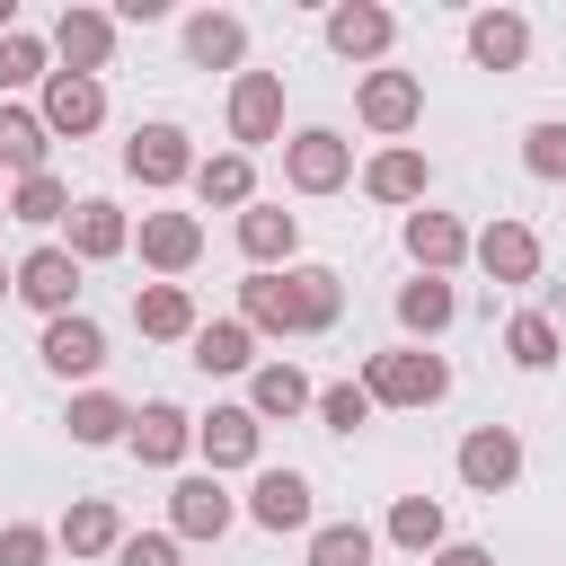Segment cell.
Here are the masks:
<instances>
[{
    "label": "cell",
    "mask_w": 566,
    "mask_h": 566,
    "mask_svg": "<svg viewBox=\"0 0 566 566\" xmlns=\"http://www.w3.org/2000/svg\"><path fill=\"white\" fill-rule=\"evenodd\" d=\"M0 35H18V0H0Z\"/></svg>",
    "instance_id": "obj_43"
},
{
    "label": "cell",
    "mask_w": 566,
    "mask_h": 566,
    "mask_svg": "<svg viewBox=\"0 0 566 566\" xmlns=\"http://www.w3.org/2000/svg\"><path fill=\"white\" fill-rule=\"evenodd\" d=\"M256 433H265V424H256L248 407H212V416H195V451H203L212 469H248V460H256Z\"/></svg>",
    "instance_id": "obj_19"
},
{
    "label": "cell",
    "mask_w": 566,
    "mask_h": 566,
    "mask_svg": "<svg viewBox=\"0 0 566 566\" xmlns=\"http://www.w3.org/2000/svg\"><path fill=\"white\" fill-rule=\"evenodd\" d=\"M124 248H133V221H124L106 195L71 203V256H80V265H97V256H124Z\"/></svg>",
    "instance_id": "obj_21"
},
{
    "label": "cell",
    "mask_w": 566,
    "mask_h": 566,
    "mask_svg": "<svg viewBox=\"0 0 566 566\" xmlns=\"http://www.w3.org/2000/svg\"><path fill=\"white\" fill-rule=\"evenodd\" d=\"M451 318H460V301H451L442 274H416V283L398 292V327H407V336H442Z\"/></svg>",
    "instance_id": "obj_29"
},
{
    "label": "cell",
    "mask_w": 566,
    "mask_h": 566,
    "mask_svg": "<svg viewBox=\"0 0 566 566\" xmlns=\"http://www.w3.org/2000/svg\"><path fill=\"white\" fill-rule=\"evenodd\" d=\"M9 292H18V265H0V301H9Z\"/></svg>",
    "instance_id": "obj_44"
},
{
    "label": "cell",
    "mask_w": 566,
    "mask_h": 566,
    "mask_svg": "<svg viewBox=\"0 0 566 566\" xmlns=\"http://www.w3.org/2000/svg\"><path fill=\"white\" fill-rule=\"evenodd\" d=\"M310 566H371V531L363 522H327L310 539Z\"/></svg>",
    "instance_id": "obj_38"
},
{
    "label": "cell",
    "mask_w": 566,
    "mask_h": 566,
    "mask_svg": "<svg viewBox=\"0 0 566 566\" xmlns=\"http://www.w3.org/2000/svg\"><path fill=\"white\" fill-rule=\"evenodd\" d=\"M44 124H35V106H0V168H18V177H44Z\"/></svg>",
    "instance_id": "obj_31"
},
{
    "label": "cell",
    "mask_w": 566,
    "mask_h": 566,
    "mask_svg": "<svg viewBox=\"0 0 566 566\" xmlns=\"http://www.w3.org/2000/svg\"><path fill=\"white\" fill-rule=\"evenodd\" d=\"M318 389L301 380V363H256V380H248V416L265 424V416H301Z\"/></svg>",
    "instance_id": "obj_28"
},
{
    "label": "cell",
    "mask_w": 566,
    "mask_h": 566,
    "mask_svg": "<svg viewBox=\"0 0 566 566\" xmlns=\"http://www.w3.org/2000/svg\"><path fill=\"white\" fill-rule=\"evenodd\" d=\"M186 53H195L203 71H239V53H248V27H239L230 9H203V18H186Z\"/></svg>",
    "instance_id": "obj_26"
},
{
    "label": "cell",
    "mask_w": 566,
    "mask_h": 566,
    "mask_svg": "<svg viewBox=\"0 0 566 566\" xmlns=\"http://www.w3.org/2000/svg\"><path fill=\"white\" fill-rule=\"evenodd\" d=\"M124 168H133L142 186H186V177H195V142H186L177 124H142V133L124 142Z\"/></svg>",
    "instance_id": "obj_10"
},
{
    "label": "cell",
    "mask_w": 566,
    "mask_h": 566,
    "mask_svg": "<svg viewBox=\"0 0 566 566\" xmlns=\"http://www.w3.org/2000/svg\"><path fill=\"white\" fill-rule=\"evenodd\" d=\"M345 310V283L327 265H292V274H248L239 283V327L248 336H318L336 327Z\"/></svg>",
    "instance_id": "obj_1"
},
{
    "label": "cell",
    "mask_w": 566,
    "mask_h": 566,
    "mask_svg": "<svg viewBox=\"0 0 566 566\" xmlns=\"http://www.w3.org/2000/svg\"><path fill=\"white\" fill-rule=\"evenodd\" d=\"M310 407H318V424H327V433H363V424H371V398H363V380H336V389H318Z\"/></svg>",
    "instance_id": "obj_37"
},
{
    "label": "cell",
    "mask_w": 566,
    "mask_h": 566,
    "mask_svg": "<svg viewBox=\"0 0 566 566\" xmlns=\"http://www.w3.org/2000/svg\"><path fill=\"white\" fill-rule=\"evenodd\" d=\"M504 354H513L522 371H548V363H557V318H548V310H522V318L504 327Z\"/></svg>",
    "instance_id": "obj_35"
},
{
    "label": "cell",
    "mask_w": 566,
    "mask_h": 566,
    "mask_svg": "<svg viewBox=\"0 0 566 566\" xmlns=\"http://www.w3.org/2000/svg\"><path fill=\"white\" fill-rule=\"evenodd\" d=\"M389 539L416 548V557H433V548H442V504H433V495H398V504H389Z\"/></svg>",
    "instance_id": "obj_33"
},
{
    "label": "cell",
    "mask_w": 566,
    "mask_h": 566,
    "mask_svg": "<svg viewBox=\"0 0 566 566\" xmlns=\"http://www.w3.org/2000/svg\"><path fill=\"white\" fill-rule=\"evenodd\" d=\"M35 124H44V133H62V142H80V133H97V124H106V88H97V80H80V71H53V80H44V97H35Z\"/></svg>",
    "instance_id": "obj_5"
},
{
    "label": "cell",
    "mask_w": 566,
    "mask_h": 566,
    "mask_svg": "<svg viewBox=\"0 0 566 566\" xmlns=\"http://www.w3.org/2000/svg\"><path fill=\"white\" fill-rule=\"evenodd\" d=\"M389 35H398V18L371 9V0H336L327 9V53H345V62H380Z\"/></svg>",
    "instance_id": "obj_14"
},
{
    "label": "cell",
    "mask_w": 566,
    "mask_h": 566,
    "mask_svg": "<svg viewBox=\"0 0 566 566\" xmlns=\"http://www.w3.org/2000/svg\"><path fill=\"white\" fill-rule=\"evenodd\" d=\"M363 398L371 407H433V398H451V363L442 354H416V345L371 354L363 363Z\"/></svg>",
    "instance_id": "obj_2"
},
{
    "label": "cell",
    "mask_w": 566,
    "mask_h": 566,
    "mask_svg": "<svg viewBox=\"0 0 566 566\" xmlns=\"http://www.w3.org/2000/svg\"><path fill=\"white\" fill-rule=\"evenodd\" d=\"M133 327H142L150 345H186L203 318H195V292H186V283H142V292H133Z\"/></svg>",
    "instance_id": "obj_16"
},
{
    "label": "cell",
    "mask_w": 566,
    "mask_h": 566,
    "mask_svg": "<svg viewBox=\"0 0 566 566\" xmlns=\"http://www.w3.org/2000/svg\"><path fill=\"white\" fill-rule=\"evenodd\" d=\"M53 53H62V71L97 80V71L115 62V18H106V9H62V18H53Z\"/></svg>",
    "instance_id": "obj_9"
},
{
    "label": "cell",
    "mask_w": 566,
    "mask_h": 566,
    "mask_svg": "<svg viewBox=\"0 0 566 566\" xmlns=\"http://www.w3.org/2000/svg\"><path fill=\"white\" fill-rule=\"evenodd\" d=\"M239 248H248L256 274H274V265L301 248V221H292L283 203H248V212H239Z\"/></svg>",
    "instance_id": "obj_22"
},
{
    "label": "cell",
    "mask_w": 566,
    "mask_h": 566,
    "mask_svg": "<svg viewBox=\"0 0 566 566\" xmlns=\"http://www.w3.org/2000/svg\"><path fill=\"white\" fill-rule=\"evenodd\" d=\"M522 168H531V177H548V186L566 177V124H557V115L522 133Z\"/></svg>",
    "instance_id": "obj_39"
},
{
    "label": "cell",
    "mask_w": 566,
    "mask_h": 566,
    "mask_svg": "<svg viewBox=\"0 0 566 566\" xmlns=\"http://www.w3.org/2000/svg\"><path fill=\"white\" fill-rule=\"evenodd\" d=\"M460 478H469L478 495H504V486L522 478V433H513V424H478V433L460 442Z\"/></svg>",
    "instance_id": "obj_13"
},
{
    "label": "cell",
    "mask_w": 566,
    "mask_h": 566,
    "mask_svg": "<svg viewBox=\"0 0 566 566\" xmlns=\"http://www.w3.org/2000/svg\"><path fill=\"white\" fill-rule=\"evenodd\" d=\"M363 195H371V203H424V150L389 142V150L363 168Z\"/></svg>",
    "instance_id": "obj_25"
},
{
    "label": "cell",
    "mask_w": 566,
    "mask_h": 566,
    "mask_svg": "<svg viewBox=\"0 0 566 566\" xmlns=\"http://www.w3.org/2000/svg\"><path fill=\"white\" fill-rule=\"evenodd\" d=\"M283 133V71H239L230 80V142H274Z\"/></svg>",
    "instance_id": "obj_6"
},
{
    "label": "cell",
    "mask_w": 566,
    "mask_h": 566,
    "mask_svg": "<svg viewBox=\"0 0 566 566\" xmlns=\"http://www.w3.org/2000/svg\"><path fill=\"white\" fill-rule=\"evenodd\" d=\"M115 566H177V539H168V531H124Z\"/></svg>",
    "instance_id": "obj_41"
},
{
    "label": "cell",
    "mask_w": 566,
    "mask_h": 566,
    "mask_svg": "<svg viewBox=\"0 0 566 566\" xmlns=\"http://www.w3.org/2000/svg\"><path fill=\"white\" fill-rule=\"evenodd\" d=\"M195 195H203V203H221V212H248V203H256V168H248V150L195 159Z\"/></svg>",
    "instance_id": "obj_27"
},
{
    "label": "cell",
    "mask_w": 566,
    "mask_h": 566,
    "mask_svg": "<svg viewBox=\"0 0 566 566\" xmlns=\"http://www.w3.org/2000/svg\"><path fill=\"white\" fill-rule=\"evenodd\" d=\"M9 221H35V230H44V221H71V186H62L53 168H44V177H18V195H9Z\"/></svg>",
    "instance_id": "obj_34"
},
{
    "label": "cell",
    "mask_w": 566,
    "mask_h": 566,
    "mask_svg": "<svg viewBox=\"0 0 566 566\" xmlns=\"http://www.w3.org/2000/svg\"><path fill=\"white\" fill-rule=\"evenodd\" d=\"M186 345H195L203 371H248V363H256V336H248L239 318H212V327H195Z\"/></svg>",
    "instance_id": "obj_32"
},
{
    "label": "cell",
    "mask_w": 566,
    "mask_h": 566,
    "mask_svg": "<svg viewBox=\"0 0 566 566\" xmlns=\"http://www.w3.org/2000/svg\"><path fill=\"white\" fill-rule=\"evenodd\" d=\"M433 566H495V548H478V539H442Z\"/></svg>",
    "instance_id": "obj_42"
},
{
    "label": "cell",
    "mask_w": 566,
    "mask_h": 566,
    "mask_svg": "<svg viewBox=\"0 0 566 566\" xmlns=\"http://www.w3.org/2000/svg\"><path fill=\"white\" fill-rule=\"evenodd\" d=\"M18 301H35L44 318H71V301H80V256H71V248L18 256Z\"/></svg>",
    "instance_id": "obj_11"
},
{
    "label": "cell",
    "mask_w": 566,
    "mask_h": 566,
    "mask_svg": "<svg viewBox=\"0 0 566 566\" xmlns=\"http://www.w3.org/2000/svg\"><path fill=\"white\" fill-rule=\"evenodd\" d=\"M283 177H292L301 195H336V186L354 177V142H345V133H327V124H310V133H292V142H283Z\"/></svg>",
    "instance_id": "obj_3"
},
{
    "label": "cell",
    "mask_w": 566,
    "mask_h": 566,
    "mask_svg": "<svg viewBox=\"0 0 566 566\" xmlns=\"http://www.w3.org/2000/svg\"><path fill=\"white\" fill-rule=\"evenodd\" d=\"M0 221H9V195H0Z\"/></svg>",
    "instance_id": "obj_45"
},
{
    "label": "cell",
    "mask_w": 566,
    "mask_h": 566,
    "mask_svg": "<svg viewBox=\"0 0 566 566\" xmlns=\"http://www.w3.org/2000/svg\"><path fill=\"white\" fill-rule=\"evenodd\" d=\"M35 80H53V44H35L27 27L0 35V88H35Z\"/></svg>",
    "instance_id": "obj_36"
},
{
    "label": "cell",
    "mask_w": 566,
    "mask_h": 566,
    "mask_svg": "<svg viewBox=\"0 0 566 566\" xmlns=\"http://www.w3.org/2000/svg\"><path fill=\"white\" fill-rule=\"evenodd\" d=\"M354 115L371 124V133H416V115H424V80L416 71H363V88H354Z\"/></svg>",
    "instance_id": "obj_4"
},
{
    "label": "cell",
    "mask_w": 566,
    "mask_h": 566,
    "mask_svg": "<svg viewBox=\"0 0 566 566\" xmlns=\"http://www.w3.org/2000/svg\"><path fill=\"white\" fill-rule=\"evenodd\" d=\"M248 522H256V531H310V478L265 469V478L248 486Z\"/></svg>",
    "instance_id": "obj_20"
},
{
    "label": "cell",
    "mask_w": 566,
    "mask_h": 566,
    "mask_svg": "<svg viewBox=\"0 0 566 566\" xmlns=\"http://www.w3.org/2000/svg\"><path fill=\"white\" fill-rule=\"evenodd\" d=\"M522 53H531V18L522 9H478L469 18V62L478 71H513Z\"/></svg>",
    "instance_id": "obj_17"
},
{
    "label": "cell",
    "mask_w": 566,
    "mask_h": 566,
    "mask_svg": "<svg viewBox=\"0 0 566 566\" xmlns=\"http://www.w3.org/2000/svg\"><path fill=\"white\" fill-rule=\"evenodd\" d=\"M53 539H62L71 557H115V548H124V513H115L106 495H80V504L62 513V531H53Z\"/></svg>",
    "instance_id": "obj_23"
},
{
    "label": "cell",
    "mask_w": 566,
    "mask_h": 566,
    "mask_svg": "<svg viewBox=\"0 0 566 566\" xmlns=\"http://www.w3.org/2000/svg\"><path fill=\"white\" fill-rule=\"evenodd\" d=\"M239 522V504L221 495V478H177L168 486V539H221Z\"/></svg>",
    "instance_id": "obj_8"
},
{
    "label": "cell",
    "mask_w": 566,
    "mask_h": 566,
    "mask_svg": "<svg viewBox=\"0 0 566 566\" xmlns=\"http://www.w3.org/2000/svg\"><path fill=\"white\" fill-rule=\"evenodd\" d=\"M44 371H62V380H88L97 363H106V327L88 318V310H71V318H44Z\"/></svg>",
    "instance_id": "obj_12"
},
{
    "label": "cell",
    "mask_w": 566,
    "mask_h": 566,
    "mask_svg": "<svg viewBox=\"0 0 566 566\" xmlns=\"http://www.w3.org/2000/svg\"><path fill=\"white\" fill-rule=\"evenodd\" d=\"M469 256H478L495 283H531V274H539V230H531V221H486V230L469 239Z\"/></svg>",
    "instance_id": "obj_15"
},
{
    "label": "cell",
    "mask_w": 566,
    "mask_h": 566,
    "mask_svg": "<svg viewBox=\"0 0 566 566\" xmlns=\"http://www.w3.org/2000/svg\"><path fill=\"white\" fill-rule=\"evenodd\" d=\"M195 256H203V221H195V212H142V265L186 274Z\"/></svg>",
    "instance_id": "obj_18"
},
{
    "label": "cell",
    "mask_w": 566,
    "mask_h": 566,
    "mask_svg": "<svg viewBox=\"0 0 566 566\" xmlns=\"http://www.w3.org/2000/svg\"><path fill=\"white\" fill-rule=\"evenodd\" d=\"M407 256H416V274H451L469 256V230L451 212H407Z\"/></svg>",
    "instance_id": "obj_24"
},
{
    "label": "cell",
    "mask_w": 566,
    "mask_h": 566,
    "mask_svg": "<svg viewBox=\"0 0 566 566\" xmlns=\"http://www.w3.org/2000/svg\"><path fill=\"white\" fill-rule=\"evenodd\" d=\"M44 557H53V531H35V522L0 531V566H44Z\"/></svg>",
    "instance_id": "obj_40"
},
{
    "label": "cell",
    "mask_w": 566,
    "mask_h": 566,
    "mask_svg": "<svg viewBox=\"0 0 566 566\" xmlns=\"http://www.w3.org/2000/svg\"><path fill=\"white\" fill-rule=\"evenodd\" d=\"M124 442H133V460H142V469H177V460H186V442H195V416H186V407H168V398H150V407H133Z\"/></svg>",
    "instance_id": "obj_7"
},
{
    "label": "cell",
    "mask_w": 566,
    "mask_h": 566,
    "mask_svg": "<svg viewBox=\"0 0 566 566\" xmlns=\"http://www.w3.org/2000/svg\"><path fill=\"white\" fill-rule=\"evenodd\" d=\"M62 424H71V442H80V451H97V442H124V424H133V407H124V398H106V389H80Z\"/></svg>",
    "instance_id": "obj_30"
}]
</instances>
